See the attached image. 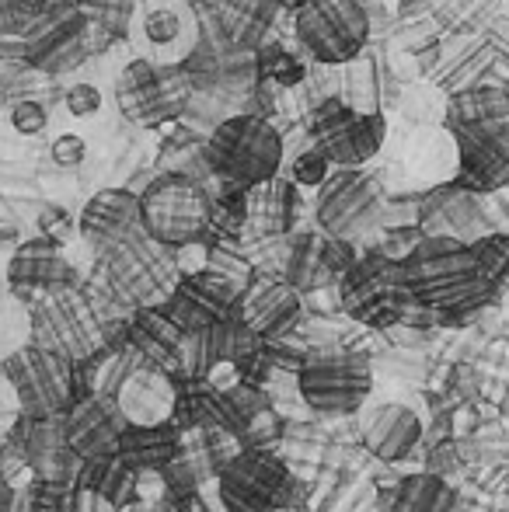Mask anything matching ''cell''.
Listing matches in <instances>:
<instances>
[{"instance_id": "1", "label": "cell", "mask_w": 509, "mask_h": 512, "mask_svg": "<svg viewBox=\"0 0 509 512\" xmlns=\"http://www.w3.org/2000/svg\"><path fill=\"white\" fill-rule=\"evenodd\" d=\"M401 279L412 304L429 310L436 324L471 321L496 293L471 244L447 237H422L412 255L401 262Z\"/></svg>"}, {"instance_id": "2", "label": "cell", "mask_w": 509, "mask_h": 512, "mask_svg": "<svg viewBox=\"0 0 509 512\" xmlns=\"http://www.w3.org/2000/svg\"><path fill=\"white\" fill-rule=\"evenodd\" d=\"M443 129L457 150V182L489 192L509 178V91L475 84L443 105Z\"/></svg>"}, {"instance_id": "3", "label": "cell", "mask_w": 509, "mask_h": 512, "mask_svg": "<svg viewBox=\"0 0 509 512\" xmlns=\"http://www.w3.org/2000/svg\"><path fill=\"white\" fill-rule=\"evenodd\" d=\"M178 279H182V272H178L175 251L150 241L147 230H140L129 241L98 255L91 290L109 304L140 310L161 307Z\"/></svg>"}, {"instance_id": "4", "label": "cell", "mask_w": 509, "mask_h": 512, "mask_svg": "<svg viewBox=\"0 0 509 512\" xmlns=\"http://www.w3.org/2000/svg\"><path fill=\"white\" fill-rule=\"evenodd\" d=\"M203 154L213 182L252 192L279 178L286 143L272 122L255 119V115H231L206 136Z\"/></svg>"}, {"instance_id": "5", "label": "cell", "mask_w": 509, "mask_h": 512, "mask_svg": "<svg viewBox=\"0 0 509 512\" xmlns=\"http://www.w3.org/2000/svg\"><path fill=\"white\" fill-rule=\"evenodd\" d=\"M28 310H32V345L67 363H88L109 345L112 314H105L102 297L95 290L74 286V290L35 300Z\"/></svg>"}, {"instance_id": "6", "label": "cell", "mask_w": 509, "mask_h": 512, "mask_svg": "<svg viewBox=\"0 0 509 512\" xmlns=\"http://www.w3.org/2000/svg\"><path fill=\"white\" fill-rule=\"evenodd\" d=\"M140 223L150 241L178 251L203 244L213 230L210 189L178 171H161L140 189Z\"/></svg>"}, {"instance_id": "7", "label": "cell", "mask_w": 509, "mask_h": 512, "mask_svg": "<svg viewBox=\"0 0 509 512\" xmlns=\"http://www.w3.org/2000/svg\"><path fill=\"white\" fill-rule=\"evenodd\" d=\"M370 7L363 0H304L293 11V39L314 67H346L370 46Z\"/></svg>"}, {"instance_id": "8", "label": "cell", "mask_w": 509, "mask_h": 512, "mask_svg": "<svg viewBox=\"0 0 509 512\" xmlns=\"http://www.w3.org/2000/svg\"><path fill=\"white\" fill-rule=\"evenodd\" d=\"M196 98V81L182 63L129 60L116 77V105L126 122L140 129H164L182 122Z\"/></svg>"}, {"instance_id": "9", "label": "cell", "mask_w": 509, "mask_h": 512, "mask_svg": "<svg viewBox=\"0 0 509 512\" xmlns=\"http://www.w3.org/2000/svg\"><path fill=\"white\" fill-rule=\"evenodd\" d=\"M374 391V366L363 352L342 345L307 349L297 370V394L318 415H353Z\"/></svg>"}, {"instance_id": "10", "label": "cell", "mask_w": 509, "mask_h": 512, "mask_svg": "<svg viewBox=\"0 0 509 512\" xmlns=\"http://www.w3.org/2000/svg\"><path fill=\"white\" fill-rule=\"evenodd\" d=\"M387 189L367 168L332 171L314 199V223L335 241L360 244L363 237L387 227Z\"/></svg>"}, {"instance_id": "11", "label": "cell", "mask_w": 509, "mask_h": 512, "mask_svg": "<svg viewBox=\"0 0 509 512\" xmlns=\"http://www.w3.org/2000/svg\"><path fill=\"white\" fill-rule=\"evenodd\" d=\"M304 129L311 136V147H318L335 171L367 168L387 140L384 112H356L342 98L314 102L304 112Z\"/></svg>"}, {"instance_id": "12", "label": "cell", "mask_w": 509, "mask_h": 512, "mask_svg": "<svg viewBox=\"0 0 509 512\" xmlns=\"http://www.w3.org/2000/svg\"><path fill=\"white\" fill-rule=\"evenodd\" d=\"M91 25L77 4H60L39 21L28 35L14 42H0V56L18 67L39 70L49 81L77 70L88 60Z\"/></svg>"}, {"instance_id": "13", "label": "cell", "mask_w": 509, "mask_h": 512, "mask_svg": "<svg viewBox=\"0 0 509 512\" xmlns=\"http://www.w3.org/2000/svg\"><path fill=\"white\" fill-rule=\"evenodd\" d=\"M217 495L227 512H276L297 502V478L272 450L245 446L217 467Z\"/></svg>"}, {"instance_id": "14", "label": "cell", "mask_w": 509, "mask_h": 512, "mask_svg": "<svg viewBox=\"0 0 509 512\" xmlns=\"http://www.w3.org/2000/svg\"><path fill=\"white\" fill-rule=\"evenodd\" d=\"M339 304L353 321L367 328H398L415 307L401 279V262H391L374 248L363 251L353 269L342 276Z\"/></svg>"}, {"instance_id": "15", "label": "cell", "mask_w": 509, "mask_h": 512, "mask_svg": "<svg viewBox=\"0 0 509 512\" xmlns=\"http://www.w3.org/2000/svg\"><path fill=\"white\" fill-rule=\"evenodd\" d=\"M0 370L25 418H60L74 408V363L67 359L28 342L11 352Z\"/></svg>"}, {"instance_id": "16", "label": "cell", "mask_w": 509, "mask_h": 512, "mask_svg": "<svg viewBox=\"0 0 509 512\" xmlns=\"http://www.w3.org/2000/svg\"><path fill=\"white\" fill-rule=\"evenodd\" d=\"M415 227L422 237H447V241L475 244L492 234L489 209H485L482 196L471 192L468 185L443 182L433 185L415 206Z\"/></svg>"}, {"instance_id": "17", "label": "cell", "mask_w": 509, "mask_h": 512, "mask_svg": "<svg viewBox=\"0 0 509 512\" xmlns=\"http://www.w3.org/2000/svg\"><path fill=\"white\" fill-rule=\"evenodd\" d=\"M360 258L356 244L335 241V237L321 234V230H297L286 237V258H283V279L293 290L318 293L328 286H339L342 276L353 269Z\"/></svg>"}, {"instance_id": "18", "label": "cell", "mask_w": 509, "mask_h": 512, "mask_svg": "<svg viewBox=\"0 0 509 512\" xmlns=\"http://www.w3.org/2000/svg\"><path fill=\"white\" fill-rule=\"evenodd\" d=\"M7 286L14 297L35 304V300L74 290L81 283H77V269L70 265V258L63 255V244L49 237H28L7 258Z\"/></svg>"}, {"instance_id": "19", "label": "cell", "mask_w": 509, "mask_h": 512, "mask_svg": "<svg viewBox=\"0 0 509 512\" xmlns=\"http://www.w3.org/2000/svg\"><path fill=\"white\" fill-rule=\"evenodd\" d=\"M126 415L109 394H84L63 415V436L81 464L119 457V439L126 432Z\"/></svg>"}, {"instance_id": "20", "label": "cell", "mask_w": 509, "mask_h": 512, "mask_svg": "<svg viewBox=\"0 0 509 512\" xmlns=\"http://www.w3.org/2000/svg\"><path fill=\"white\" fill-rule=\"evenodd\" d=\"M238 297H241V290L231 279H224L213 269H199L178 279L171 297L164 300V310L175 317V324L185 335H196V331H206V328H213V324L234 317Z\"/></svg>"}, {"instance_id": "21", "label": "cell", "mask_w": 509, "mask_h": 512, "mask_svg": "<svg viewBox=\"0 0 509 512\" xmlns=\"http://www.w3.org/2000/svg\"><path fill=\"white\" fill-rule=\"evenodd\" d=\"M234 314L255 331L262 342H286L304 317V297L276 272H255L252 283L241 290Z\"/></svg>"}, {"instance_id": "22", "label": "cell", "mask_w": 509, "mask_h": 512, "mask_svg": "<svg viewBox=\"0 0 509 512\" xmlns=\"http://www.w3.org/2000/svg\"><path fill=\"white\" fill-rule=\"evenodd\" d=\"M136 18L154 63H185L203 42V21L185 0H140Z\"/></svg>"}, {"instance_id": "23", "label": "cell", "mask_w": 509, "mask_h": 512, "mask_svg": "<svg viewBox=\"0 0 509 512\" xmlns=\"http://www.w3.org/2000/svg\"><path fill=\"white\" fill-rule=\"evenodd\" d=\"M140 192L133 189H102L84 203L77 216V234L102 255V251L116 248L140 234Z\"/></svg>"}, {"instance_id": "24", "label": "cell", "mask_w": 509, "mask_h": 512, "mask_svg": "<svg viewBox=\"0 0 509 512\" xmlns=\"http://www.w3.org/2000/svg\"><path fill=\"white\" fill-rule=\"evenodd\" d=\"M182 342H185V331L178 328L175 317L164 310V304L133 310L126 321V331H123L126 349L133 352L143 366H157V370L178 366Z\"/></svg>"}, {"instance_id": "25", "label": "cell", "mask_w": 509, "mask_h": 512, "mask_svg": "<svg viewBox=\"0 0 509 512\" xmlns=\"http://www.w3.org/2000/svg\"><path fill=\"white\" fill-rule=\"evenodd\" d=\"M119 408H123L129 425H161L171 422L178 411V387L168 377V370L157 366H140L129 373V380L116 394Z\"/></svg>"}, {"instance_id": "26", "label": "cell", "mask_w": 509, "mask_h": 512, "mask_svg": "<svg viewBox=\"0 0 509 512\" xmlns=\"http://www.w3.org/2000/svg\"><path fill=\"white\" fill-rule=\"evenodd\" d=\"M279 7L283 0H217L210 7V18L217 21L227 46L255 53L265 42H272Z\"/></svg>"}, {"instance_id": "27", "label": "cell", "mask_w": 509, "mask_h": 512, "mask_svg": "<svg viewBox=\"0 0 509 512\" xmlns=\"http://www.w3.org/2000/svg\"><path fill=\"white\" fill-rule=\"evenodd\" d=\"M185 453V429L171 418L161 425H126L119 460L129 471H168Z\"/></svg>"}, {"instance_id": "28", "label": "cell", "mask_w": 509, "mask_h": 512, "mask_svg": "<svg viewBox=\"0 0 509 512\" xmlns=\"http://www.w3.org/2000/svg\"><path fill=\"white\" fill-rule=\"evenodd\" d=\"M422 439V418L408 405H377L363 418V443L377 460H405Z\"/></svg>"}, {"instance_id": "29", "label": "cell", "mask_w": 509, "mask_h": 512, "mask_svg": "<svg viewBox=\"0 0 509 512\" xmlns=\"http://www.w3.org/2000/svg\"><path fill=\"white\" fill-rule=\"evenodd\" d=\"M300 216V189L286 175L252 189V223L265 237H290L297 234Z\"/></svg>"}, {"instance_id": "30", "label": "cell", "mask_w": 509, "mask_h": 512, "mask_svg": "<svg viewBox=\"0 0 509 512\" xmlns=\"http://www.w3.org/2000/svg\"><path fill=\"white\" fill-rule=\"evenodd\" d=\"M461 499H457L454 485L443 474L422 471L408 474L387 492L384 512H457Z\"/></svg>"}, {"instance_id": "31", "label": "cell", "mask_w": 509, "mask_h": 512, "mask_svg": "<svg viewBox=\"0 0 509 512\" xmlns=\"http://www.w3.org/2000/svg\"><path fill=\"white\" fill-rule=\"evenodd\" d=\"M339 98L356 112H384V77L377 70L374 56L363 53L360 60L339 67Z\"/></svg>"}, {"instance_id": "32", "label": "cell", "mask_w": 509, "mask_h": 512, "mask_svg": "<svg viewBox=\"0 0 509 512\" xmlns=\"http://www.w3.org/2000/svg\"><path fill=\"white\" fill-rule=\"evenodd\" d=\"M255 67H258V81L272 84V88H279V91L304 88L307 74H311V63L300 53H293V49H286L279 39L255 49Z\"/></svg>"}, {"instance_id": "33", "label": "cell", "mask_w": 509, "mask_h": 512, "mask_svg": "<svg viewBox=\"0 0 509 512\" xmlns=\"http://www.w3.org/2000/svg\"><path fill=\"white\" fill-rule=\"evenodd\" d=\"M503 0H433V18L450 32H485L499 18Z\"/></svg>"}, {"instance_id": "34", "label": "cell", "mask_w": 509, "mask_h": 512, "mask_svg": "<svg viewBox=\"0 0 509 512\" xmlns=\"http://www.w3.org/2000/svg\"><path fill=\"white\" fill-rule=\"evenodd\" d=\"M210 206H213V230L220 237H234L238 241L241 230L252 223V192L248 189L220 185V192H210Z\"/></svg>"}, {"instance_id": "35", "label": "cell", "mask_w": 509, "mask_h": 512, "mask_svg": "<svg viewBox=\"0 0 509 512\" xmlns=\"http://www.w3.org/2000/svg\"><path fill=\"white\" fill-rule=\"evenodd\" d=\"M471 251H475L478 265H482L485 279H489L492 286L506 283L509 279V234H496V230H492L489 237L471 244Z\"/></svg>"}, {"instance_id": "36", "label": "cell", "mask_w": 509, "mask_h": 512, "mask_svg": "<svg viewBox=\"0 0 509 512\" xmlns=\"http://www.w3.org/2000/svg\"><path fill=\"white\" fill-rule=\"evenodd\" d=\"M332 171H335L332 161H328L318 147H307V150H300V154L293 157L290 182L297 185V189H321V185L332 178Z\"/></svg>"}, {"instance_id": "37", "label": "cell", "mask_w": 509, "mask_h": 512, "mask_svg": "<svg viewBox=\"0 0 509 512\" xmlns=\"http://www.w3.org/2000/svg\"><path fill=\"white\" fill-rule=\"evenodd\" d=\"M11 126H14V133H21V136L46 133V126H49L46 102H39V98H21V102H11Z\"/></svg>"}, {"instance_id": "38", "label": "cell", "mask_w": 509, "mask_h": 512, "mask_svg": "<svg viewBox=\"0 0 509 512\" xmlns=\"http://www.w3.org/2000/svg\"><path fill=\"white\" fill-rule=\"evenodd\" d=\"M70 234H77V216L63 206H46L39 213V237H49V241L63 244Z\"/></svg>"}, {"instance_id": "39", "label": "cell", "mask_w": 509, "mask_h": 512, "mask_svg": "<svg viewBox=\"0 0 509 512\" xmlns=\"http://www.w3.org/2000/svg\"><path fill=\"white\" fill-rule=\"evenodd\" d=\"M49 154H53L56 168H63V171L81 168L84 157H88V143H84V136H77V133H60L53 140V147H49Z\"/></svg>"}, {"instance_id": "40", "label": "cell", "mask_w": 509, "mask_h": 512, "mask_svg": "<svg viewBox=\"0 0 509 512\" xmlns=\"http://www.w3.org/2000/svg\"><path fill=\"white\" fill-rule=\"evenodd\" d=\"M63 105H67V112L74 115V119H88V115H95L98 108H102V91L91 81H81V84H74V88H67Z\"/></svg>"}, {"instance_id": "41", "label": "cell", "mask_w": 509, "mask_h": 512, "mask_svg": "<svg viewBox=\"0 0 509 512\" xmlns=\"http://www.w3.org/2000/svg\"><path fill=\"white\" fill-rule=\"evenodd\" d=\"M21 244V234H18V227H14V223H4L0 220V251H7V248H18Z\"/></svg>"}, {"instance_id": "42", "label": "cell", "mask_w": 509, "mask_h": 512, "mask_svg": "<svg viewBox=\"0 0 509 512\" xmlns=\"http://www.w3.org/2000/svg\"><path fill=\"white\" fill-rule=\"evenodd\" d=\"M14 415H21V408H18V401H14V394L7 398V394L0 391V429H4L7 422H14Z\"/></svg>"}, {"instance_id": "43", "label": "cell", "mask_w": 509, "mask_h": 512, "mask_svg": "<svg viewBox=\"0 0 509 512\" xmlns=\"http://www.w3.org/2000/svg\"><path fill=\"white\" fill-rule=\"evenodd\" d=\"M276 512H311V509H304L300 502H293V506H283V509H276Z\"/></svg>"}]
</instances>
